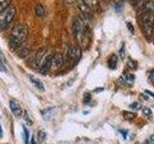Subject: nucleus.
Returning a JSON list of instances; mask_svg holds the SVG:
<instances>
[{
    "instance_id": "f257e3e1",
    "label": "nucleus",
    "mask_w": 154,
    "mask_h": 144,
    "mask_svg": "<svg viewBox=\"0 0 154 144\" xmlns=\"http://www.w3.org/2000/svg\"><path fill=\"white\" fill-rule=\"evenodd\" d=\"M138 21L146 38H152L154 30V0H146L143 4L138 14Z\"/></svg>"
},
{
    "instance_id": "f03ea898",
    "label": "nucleus",
    "mask_w": 154,
    "mask_h": 144,
    "mask_svg": "<svg viewBox=\"0 0 154 144\" xmlns=\"http://www.w3.org/2000/svg\"><path fill=\"white\" fill-rule=\"evenodd\" d=\"M28 35V28L23 24H17L14 27L9 37V47L11 51H14L20 46Z\"/></svg>"
},
{
    "instance_id": "7ed1b4c3",
    "label": "nucleus",
    "mask_w": 154,
    "mask_h": 144,
    "mask_svg": "<svg viewBox=\"0 0 154 144\" xmlns=\"http://www.w3.org/2000/svg\"><path fill=\"white\" fill-rule=\"evenodd\" d=\"M16 9L10 6L0 13V31H3L9 27L16 16Z\"/></svg>"
},
{
    "instance_id": "20e7f679",
    "label": "nucleus",
    "mask_w": 154,
    "mask_h": 144,
    "mask_svg": "<svg viewBox=\"0 0 154 144\" xmlns=\"http://www.w3.org/2000/svg\"><path fill=\"white\" fill-rule=\"evenodd\" d=\"M72 34L75 37H82V41H83L85 38L88 36V27H87L83 20L80 17H75L73 19V22H72Z\"/></svg>"
},
{
    "instance_id": "39448f33",
    "label": "nucleus",
    "mask_w": 154,
    "mask_h": 144,
    "mask_svg": "<svg viewBox=\"0 0 154 144\" xmlns=\"http://www.w3.org/2000/svg\"><path fill=\"white\" fill-rule=\"evenodd\" d=\"M82 55L81 48L78 45H72L67 51V59H69L72 64H76L79 62Z\"/></svg>"
},
{
    "instance_id": "423d86ee",
    "label": "nucleus",
    "mask_w": 154,
    "mask_h": 144,
    "mask_svg": "<svg viewBox=\"0 0 154 144\" xmlns=\"http://www.w3.org/2000/svg\"><path fill=\"white\" fill-rule=\"evenodd\" d=\"M52 61H53V55H48L45 57V59L43 60L41 65V69H40L41 74L47 73V71L49 70L52 66Z\"/></svg>"
},
{
    "instance_id": "0eeeda50",
    "label": "nucleus",
    "mask_w": 154,
    "mask_h": 144,
    "mask_svg": "<svg viewBox=\"0 0 154 144\" xmlns=\"http://www.w3.org/2000/svg\"><path fill=\"white\" fill-rule=\"evenodd\" d=\"M10 108H11L12 112L16 115L17 117H19L22 114L21 106L19 105L17 101H16L14 99H12L11 101H10Z\"/></svg>"
},
{
    "instance_id": "6e6552de",
    "label": "nucleus",
    "mask_w": 154,
    "mask_h": 144,
    "mask_svg": "<svg viewBox=\"0 0 154 144\" xmlns=\"http://www.w3.org/2000/svg\"><path fill=\"white\" fill-rule=\"evenodd\" d=\"M56 112H57V109L55 107L45 109V110H42V117L45 120H48V119H50L54 116Z\"/></svg>"
},
{
    "instance_id": "1a4fd4ad",
    "label": "nucleus",
    "mask_w": 154,
    "mask_h": 144,
    "mask_svg": "<svg viewBox=\"0 0 154 144\" xmlns=\"http://www.w3.org/2000/svg\"><path fill=\"white\" fill-rule=\"evenodd\" d=\"M29 79H30L31 83L35 86L38 90H41V91L45 90V86H43V83L40 79H38L36 77H33V76H29Z\"/></svg>"
},
{
    "instance_id": "9d476101",
    "label": "nucleus",
    "mask_w": 154,
    "mask_h": 144,
    "mask_svg": "<svg viewBox=\"0 0 154 144\" xmlns=\"http://www.w3.org/2000/svg\"><path fill=\"white\" fill-rule=\"evenodd\" d=\"M118 56L116 55V54H113V55H111L110 58H109V60H108V67L110 69H116L117 68V66H118Z\"/></svg>"
},
{
    "instance_id": "9b49d317",
    "label": "nucleus",
    "mask_w": 154,
    "mask_h": 144,
    "mask_svg": "<svg viewBox=\"0 0 154 144\" xmlns=\"http://www.w3.org/2000/svg\"><path fill=\"white\" fill-rule=\"evenodd\" d=\"M18 51H17V57L18 58H25L26 56H28L30 54L31 49L29 48L28 46H19L18 48Z\"/></svg>"
},
{
    "instance_id": "f8f14e48",
    "label": "nucleus",
    "mask_w": 154,
    "mask_h": 144,
    "mask_svg": "<svg viewBox=\"0 0 154 144\" xmlns=\"http://www.w3.org/2000/svg\"><path fill=\"white\" fill-rule=\"evenodd\" d=\"M78 8L80 10V12L83 14V16H91V9L87 6V5L83 1H82V0L78 3Z\"/></svg>"
},
{
    "instance_id": "ddd939ff",
    "label": "nucleus",
    "mask_w": 154,
    "mask_h": 144,
    "mask_svg": "<svg viewBox=\"0 0 154 144\" xmlns=\"http://www.w3.org/2000/svg\"><path fill=\"white\" fill-rule=\"evenodd\" d=\"M119 81H122V84H124V85L132 86V84L134 83V81H135V77L132 74H126V75L122 76V78H120Z\"/></svg>"
},
{
    "instance_id": "4468645a",
    "label": "nucleus",
    "mask_w": 154,
    "mask_h": 144,
    "mask_svg": "<svg viewBox=\"0 0 154 144\" xmlns=\"http://www.w3.org/2000/svg\"><path fill=\"white\" fill-rule=\"evenodd\" d=\"M45 51H46L45 48H41V49L37 52L36 58H35V64L36 65H38L41 64V62H42V57L45 55Z\"/></svg>"
},
{
    "instance_id": "2eb2a0df",
    "label": "nucleus",
    "mask_w": 154,
    "mask_h": 144,
    "mask_svg": "<svg viewBox=\"0 0 154 144\" xmlns=\"http://www.w3.org/2000/svg\"><path fill=\"white\" fill-rule=\"evenodd\" d=\"M63 57L60 54H56L55 56H53V61H52V65H54L56 67H61L63 65Z\"/></svg>"
},
{
    "instance_id": "dca6fc26",
    "label": "nucleus",
    "mask_w": 154,
    "mask_h": 144,
    "mask_svg": "<svg viewBox=\"0 0 154 144\" xmlns=\"http://www.w3.org/2000/svg\"><path fill=\"white\" fill-rule=\"evenodd\" d=\"M35 13H36V14L38 16L42 17V16H45V8H43L42 5L38 4V5H36V7H35Z\"/></svg>"
},
{
    "instance_id": "f3484780",
    "label": "nucleus",
    "mask_w": 154,
    "mask_h": 144,
    "mask_svg": "<svg viewBox=\"0 0 154 144\" xmlns=\"http://www.w3.org/2000/svg\"><path fill=\"white\" fill-rule=\"evenodd\" d=\"M90 9L95 8L98 4V0H82Z\"/></svg>"
},
{
    "instance_id": "a211bd4d",
    "label": "nucleus",
    "mask_w": 154,
    "mask_h": 144,
    "mask_svg": "<svg viewBox=\"0 0 154 144\" xmlns=\"http://www.w3.org/2000/svg\"><path fill=\"white\" fill-rule=\"evenodd\" d=\"M122 115L126 120H132V119H134L135 117H136V114H135L134 112H126V110H124V112H122Z\"/></svg>"
},
{
    "instance_id": "6ab92c4d",
    "label": "nucleus",
    "mask_w": 154,
    "mask_h": 144,
    "mask_svg": "<svg viewBox=\"0 0 154 144\" xmlns=\"http://www.w3.org/2000/svg\"><path fill=\"white\" fill-rule=\"evenodd\" d=\"M10 3H11V0H0V13L4 11L10 5Z\"/></svg>"
},
{
    "instance_id": "aec40b11",
    "label": "nucleus",
    "mask_w": 154,
    "mask_h": 144,
    "mask_svg": "<svg viewBox=\"0 0 154 144\" xmlns=\"http://www.w3.org/2000/svg\"><path fill=\"white\" fill-rule=\"evenodd\" d=\"M45 137H46V134L43 132V131H40V132L38 133V136H37L38 142H40V143L43 142V141H45Z\"/></svg>"
},
{
    "instance_id": "412c9836",
    "label": "nucleus",
    "mask_w": 154,
    "mask_h": 144,
    "mask_svg": "<svg viewBox=\"0 0 154 144\" xmlns=\"http://www.w3.org/2000/svg\"><path fill=\"white\" fill-rule=\"evenodd\" d=\"M22 129H23V139H24V142H25V144H28L29 142V132L28 130L26 129L25 126H22Z\"/></svg>"
},
{
    "instance_id": "4be33fe9",
    "label": "nucleus",
    "mask_w": 154,
    "mask_h": 144,
    "mask_svg": "<svg viewBox=\"0 0 154 144\" xmlns=\"http://www.w3.org/2000/svg\"><path fill=\"white\" fill-rule=\"evenodd\" d=\"M143 113L146 115V116H148V117H151V115H152V112H151V110L147 108V107H143Z\"/></svg>"
},
{
    "instance_id": "5701e85b",
    "label": "nucleus",
    "mask_w": 154,
    "mask_h": 144,
    "mask_svg": "<svg viewBox=\"0 0 154 144\" xmlns=\"http://www.w3.org/2000/svg\"><path fill=\"white\" fill-rule=\"evenodd\" d=\"M127 65H128V67H129L130 69H134L135 70V69L137 68V62H135V61H133V60H129Z\"/></svg>"
},
{
    "instance_id": "b1692460",
    "label": "nucleus",
    "mask_w": 154,
    "mask_h": 144,
    "mask_svg": "<svg viewBox=\"0 0 154 144\" xmlns=\"http://www.w3.org/2000/svg\"><path fill=\"white\" fill-rule=\"evenodd\" d=\"M91 97L90 93H85L84 94V103L85 104H89L91 102Z\"/></svg>"
},
{
    "instance_id": "393cba45",
    "label": "nucleus",
    "mask_w": 154,
    "mask_h": 144,
    "mask_svg": "<svg viewBox=\"0 0 154 144\" xmlns=\"http://www.w3.org/2000/svg\"><path fill=\"white\" fill-rule=\"evenodd\" d=\"M130 108H132L133 110H140L141 109V104L138 102H134L130 105Z\"/></svg>"
},
{
    "instance_id": "a878e982",
    "label": "nucleus",
    "mask_w": 154,
    "mask_h": 144,
    "mask_svg": "<svg viewBox=\"0 0 154 144\" xmlns=\"http://www.w3.org/2000/svg\"><path fill=\"white\" fill-rule=\"evenodd\" d=\"M0 71L1 72H6V66L4 64V62L0 59Z\"/></svg>"
},
{
    "instance_id": "bb28decb",
    "label": "nucleus",
    "mask_w": 154,
    "mask_h": 144,
    "mask_svg": "<svg viewBox=\"0 0 154 144\" xmlns=\"http://www.w3.org/2000/svg\"><path fill=\"white\" fill-rule=\"evenodd\" d=\"M24 119H25L26 120V121L29 123V125H32V123H33V121H32V120L30 119V117H29V114L25 112H24Z\"/></svg>"
},
{
    "instance_id": "cd10ccee",
    "label": "nucleus",
    "mask_w": 154,
    "mask_h": 144,
    "mask_svg": "<svg viewBox=\"0 0 154 144\" xmlns=\"http://www.w3.org/2000/svg\"><path fill=\"white\" fill-rule=\"evenodd\" d=\"M126 25H127V28H128V30L129 32L131 33V34H134V27L133 25L130 22H126Z\"/></svg>"
},
{
    "instance_id": "c85d7f7f",
    "label": "nucleus",
    "mask_w": 154,
    "mask_h": 144,
    "mask_svg": "<svg viewBox=\"0 0 154 144\" xmlns=\"http://www.w3.org/2000/svg\"><path fill=\"white\" fill-rule=\"evenodd\" d=\"M147 143L148 144H154V134H152V136H149V138L147 139Z\"/></svg>"
},
{
    "instance_id": "c756f323",
    "label": "nucleus",
    "mask_w": 154,
    "mask_h": 144,
    "mask_svg": "<svg viewBox=\"0 0 154 144\" xmlns=\"http://www.w3.org/2000/svg\"><path fill=\"white\" fill-rule=\"evenodd\" d=\"M115 10H116V12L119 13L120 11H122V5H120V4H117L115 6Z\"/></svg>"
},
{
    "instance_id": "7c9ffc66",
    "label": "nucleus",
    "mask_w": 154,
    "mask_h": 144,
    "mask_svg": "<svg viewBox=\"0 0 154 144\" xmlns=\"http://www.w3.org/2000/svg\"><path fill=\"white\" fill-rule=\"evenodd\" d=\"M119 133L123 136V138H126V134H127V131L125 130H119Z\"/></svg>"
},
{
    "instance_id": "2f4dec72",
    "label": "nucleus",
    "mask_w": 154,
    "mask_h": 144,
    "mask_svg": "<svg viewBox=\"0 0 154 144\" xmlns=\"http://www.w3.org/2000/svg\"><path fill=\"white\" fill-rule=\"evenodd\" d=\"M119 53H120V57L123 58L124 57V45H122V49H120Z\"/></svg>"
},
{
    "instance_id": "473e14b6",
    "label": "nucleus",
    "mask_w": 154,
    "mask_h": 144,
    "mask_svg": "<svg viewBox=\"0 0 154 144\" xmlns=\"http://www.w3.org/2000/svg\"><path fill=\"white\" fill-rule=\"evenodd\" d=\"M0 59H1L3 62H6V58H5V56L3 55V53H2L1 50H0Z\"/></svg>"
},
{
    "instance_id": "72a5a7b5",
    "label": "nucleus",
    "mask_w": 154,
    "mask_h": 144,
    "mask_svg": "<svg viewBox=\"0 0 154 144\" xmlns=\"http://www.w3.org/2000/svg\"><path fill=\"white\" fill-rule=\"evenodd\" d=\"M144 93H146V94H148V95H150L151 97H153V98H154V93H152L151 91H149V90H146V91H144Z\"/></svg>"
},
{
    "instance_id": "f704fd0d",
    "label": "nucleus",
    "mask_w": 154,
    "mask_h": 144,
    "mask_svg": "<svg viewBox=\"0 0 154 144\" xmlns=\"http://www.w3.org/2000/svg\"><path fill=\"white\" fill-rule=\"evenodd\" d=\"M149 79L152 80V81H154V70H152V71H151L150 75H149Z\"/></svg>"
},
{
    "instance_id": "c9c22d12",
    "label": "nucleus",
    "mask_w": 154,
    "mask_h": 144,
    "mask_svg": "<svg viewBox=\"0 0 154 144\" xmlns=\"http://www.w3.org/2000/svg\"><path fill=\"white\" fill-rule=\"evenodd\" d=\"M3 136V132H2V128H1V125H0V136Z\"/></svg>"
},
{
    "instance_id": "e433bc0d",
    "label": "nucleus",
    "mask_w": 154,
    "mask_h": 144,
    "mask_svg": "<svg viewBox=\"0 0 154 144\" xmlns=\"http://www.w3.org/2000/svg\"><path fill=\"white\" fill-rule=\"evenodd\" d=\"M32 144H36V143H35V137H33V138H32Z\"/></svg>"
},
{
    "instance_id": "4c0bfd02",
    "label": "nucleus",
    "mask_w": 154,
    "mask_h": 144,
    "mask_svg": "<svg viewBox=\"0 0 154 144\" xmlns=\"http://www.w3.org/2000/svg\"><path fill=\"white\" fill-rule=\"evenodd\" d=\"M152 38H153V40H154V30H153V37Z\"/></svg>"
},
{
    "instance_id": "58836bf2",
    "label": "nucleus",
    "mask_w": 154,
    "mask_h": 144,
    "mask_svg": "<svg viewBox=\"0 0 154 144\" xmlns=\"http://www.w3.org/2000/svg\"><path fill=\"white\" fill-rule=\"evenodd\" d=\"M144 144H148V143H147V141H146V142H144Z\"/></svg>"
}]
</instances>
